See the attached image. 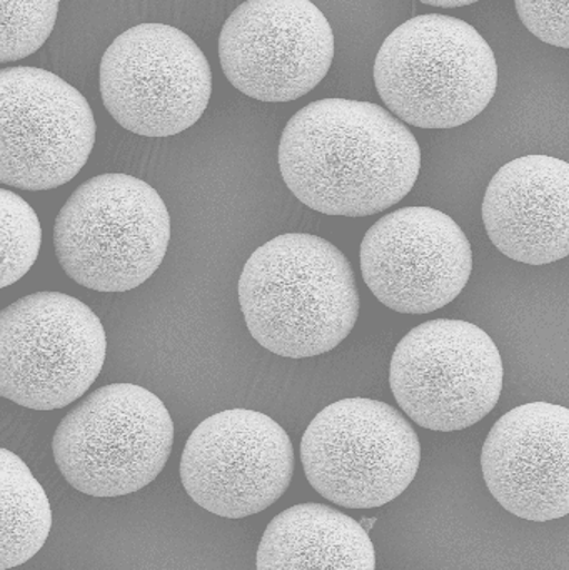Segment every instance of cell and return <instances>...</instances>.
<instances>
[{"label":"cell","mask_w":569,"mask_h":570,"mask_svg":"<svg viewBox=\"0 0 569 570\" xmlns=\"http://www.w3.org/2000/svg\"><path fill=\"white\" fill-rule=\"evenodd\" d=\"M279 170L294 197L316 213L374 216L413 190L421 147L400 119L376 104L323 99L284 127Z\"/></svg>","instance_id":"cell-1"},{"label":"cell","mask_w":569,"mask_h":570,"mask_svg":"<svg viewBox=\"0 0 569 570\" xmlns=\"http://www.w3.org/2000/svg\"><path fill=\"white\" fill-rule=\"evenodd\" d=\"M237 292L254 341L281 357H316L333 351L360 315L350 261L311 234H283L254 250Z\"/></svg>","instance_id":"cell-2"},{"label":"cell","mask_w":569,"mask_h":570,"mask_svg":"<svg viewBox=\"0 0 569 570\" xmlns=\"http://www.w3.org/2000/svg\"><path fill=\"white\" fill-rule=\"evenodd\" d=\"M374 83L398 119L420 129H454L490 106L497 59L470 23L426 13L401 23L384 40Z\"/></svg>","instance_id":"cell-3"},{"label":"cell","mask_w":569,"mask_h":570,"mask_svg":"<svg viewBox=\"0 0 569 570\" xmlns=\"http://www.w3.org/2000/svg\"><path fill=\"white\" fill-rule=\"evenodd\" d=\"M170 217L157 190L127 174H104L73 190L56 219L63 273L97 292H127L159 269Z\"/></svg>","instance_id":"cell-4"},{"label":"cell","mask_w":569,"mask_h":570,"mask_svg":"<svg viewBox=\"0 0 569 570\" xmlns=\"http://www.w3.org/2000/svg\"><path fill=\"white\" fill-rule=\"evenodd\" d=\"M174 422L164 402L140 385L110 384L87 395L60 421L53 461L67 482L92 498L147 488L166 468Z\"/></svg>","instance_id":"cell-5"},{"label":"cell","mask_w":569,"mask_h":570,"mask_svg":"<svg viewBox=\"0 0 569 570\" xmlns=\"http://www.w3.org/2000/svg\"><path fill=\"white\" fill-rule=\"evenodd\" d=\"M301 461L311 488L346 509L400 498L416 478L421 444L413 425L386 402L343 399L307 425Z\"/></svg>","instance_id":"cell-6"},{"label":"cell","mask_w":569,"mask_h":570,"mask_svg":"<svg viewBox=\"0 0 569 570\" xmlns=\"http://www.w3.org/2000/svg\"><path fill=\"white\" fill-rule=\"evenodd\" d=\"M102 322L60 292L26 295L0 312V395L33 411L82 397L106 361Z\"/></svg>","instance_id":"cell-7"},{"label":"cell","mask_w":569,"mask_h":570,"mask_svg":"<svg viewBox=\"0 0 569 570\" xmlns=\"http://www.w3.org/2000/svg\"><path fill=\"white\" fill-rule=\"evenodd\" d=\"M390 385L398 405L421 428L463 431L497 407L503 361L483 328L434 318L401 338L391 358Z\"/></svg>","instance_id":"cell-8"},{"label":"cell","mask_w":569,"mask_h":570,"mask_svg":"<svg viewBox=\"0 0 569 570\" xmlns=\"http://www.w3.org/2000/svg\"><path fill=\"white\" fill-rule=\"evenodd\" d=\"M100 96L120 127L144 137H169L203 117L213 92L207 57L183 30L139 23L107 47Z\"/></svg>","instance_id":"cell-9"},{"label":"cell","mask_w":569,"mask_h":570,"mask_svg":"<svg viewBox=\"0 0 569 570\" xmlns=\"http://www.w3.org/2000/svg\"><path fill=\"white\" fill-rule=\"evenodd\" d=\"M0 183L50 190L80 173L96 144L86 97L49 70H0Z\"/></svg>","instance_id":"cell-10"},{"label":"cell","mask_w":569,"mask_h":570,"mask_svg":"<svg viewBox=\"0 0 569 570\" xmlns=\"http://www.w3.org/2000/svg\"><path fill=\"white\" fill-rule=\"evenodd\" d=\"M293 442L269 415L229 409L200 422L180 458V481L210 514L243 519L279 501L293 481Z\"/></svg>","instance_id":"cell-11"},{"label":"cell","mask_w":569,"mask_h":570,"mask_svg":"<svg viewBox=\"0 0 569 570\" xmlns=\"http://www.w3.org/2000/svg\"><path fill=\"white\" fill-rule=\"evenodd\" d=\"M224 76L261 102H291L330 72L334 33L307 0H251L224 22L219 37Z\"/></svg>","instance_id":"cell-12"},{"label":"cell","mask_w":569,"mask_h":570,"mask_svg":"<svg viewBox=\"0 0 569 570\" xmlns=\"http://www.w3.org/2000/svg\"><path fill=\"white\" fill-rule=\"evenodd\" d=\"M361 273L374 297L400 314H430L453 302L473 271L461 227L433 207H404L364 236Z\"/></svg>","instance_id":"cell-13"},{"label":"cell","mask_w":569,"mask_h":570,"mask_svg":"<svg viewBox=\"0 0 569 570\" xmlns=\"http://www.w3.org/2000/svg\"><path fill=\"white\" fill-rule=\"evenodd\" d=\"M491 495L517 518L548 522L569 514V409L531 402L507 412L481 452Z\"/></svg>","instance_id":"cell-14"},{"label":"cell","mask_w":569,"mask_h":570,"mask_svg":"<svg viewBox=\"0 0 569 570\" xmlns=\"http://www.w3.org/2000/svg\"><path fill=\"white\" fill-rule=\"evenodd\" d=\"M483 223L498 250L547 266L569 256V164L524 156L501 167L483 200Z\"/></svg>","instance_id":"cell-15"},{"label":"cell","mask_w":569,"mask_h":570,"mask_svg":"<svg viewBox=\"0 0 569 570\" xmlns=\"http://www.w3.org/2000/svg\"><path fill=\"white\" fill-rule=\"evenodd\" d=\"M257 570H374L376 552L360 522L330 505L297 504L264 531Z\"/></svg>","instance_id":"cell-16"},{"label":"cell","mask_w":569,"mask_h":570,"mask_svg":"<svg viewBox=\"0 0 569 570\" xmlns=\"http://www.w3.org/2000/svg\"><path fill=\"white\" fill-rule=\"evenodd\" d=\"M2 491V552L0 569L19 568L46 544L52 509L42 485L26 462L9 449L0 451Z\"/></svg>","instance_id":"cell-17"},{"label":"cell","mask_w":569,"mask_h":570,"mask_svg":"<svg viewBox=\"0 0 569 570\" xmlns=\"http://www.w3.org/2000/svg\"><path fill=\"white\" fill-rule=\"evenodd\" d=\"M0 204H2L0 287L6 288L22 279L36 263L40 244H42V229L32 207L12 190H0Z\"/></svg>","instance_id":"cell-18"},{"label":"cell","mask_w":569,"mask_h":570,"mask_svg":"<svg viewBox=\"0 0 569 570\" xmlns=\"http://www.w3.org/2000/svg\"><path fill=\"white\" fill-rule=\"evenodd\" d=\"M57 10V0H0V62H13L37 52L56 26Z\"/></svg>","instance_id":"cell-19"},{"label":"cell","mask_w":569,"mask_h":570,"mask_svg":"<svg viewBox=\"0 0 569 570\" xmlns=\"http://www.w3.org/2000/svg\"><path fill=\"white\" fill-rule=\"evenodd\" d=\"M518 16L541 42L569 49V2L518 0Z\"/></svg>","instance_id":"cell-20"},{"label":"cell","mask_w":569,"mask_h":570,"mask_svg":"<svg viewBox=\"0 0 569 570\" xmlns=\"http://www.w3.org/2000/svg\"><path fill=\"white\" fill-rule=\"evenodd\" d=\"M424 6L430 7H441V9H457V7H468L473 6L474 0H457V2H453V0H448V2H438V0H434V2H430V0H426V2H423Z\"/></svg>","instance_id":"cell-21"},{"label":"cell","mask_w":569,"mask_h":570,"mask_svg":"<svg viewBox=\"0 0 569 570\" xmlns=\"http://www.w3.org/2000/svg\"><path fill=\"white\" fill-rule=\"evenodd\" d=\"M377 519H361L360 524L363 525L364 531L370 532L376 524Z\"/></svg>","instance_id":"cell-22"}]
</instances>
